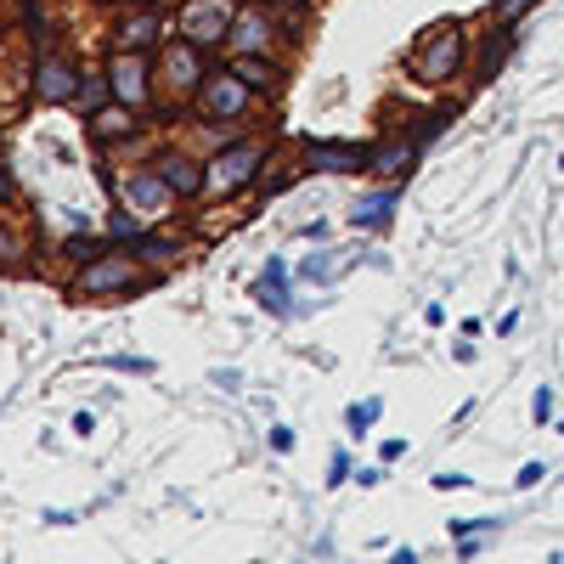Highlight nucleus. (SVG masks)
I'll list each match as a JSON object with an SVG mask.
<instances>
[{
  "instance_id": "1",
  "label": "nucleus",
  "mask_w": 564,
  "mask_h": 564,
  "mask_svg": "<svg viewBox=\"0 0 564 564\" xmlns=\"http://www.w3.org/2000/svg\"><path fill=\"white\" fill-rule=\"evenodd\" d=\"M254 108V85L238 68H215L198 85V119H243Z\"/></svg>"
},
{
  "instance_id": "2",
  "label": "nucleus",
  "mask_w": 564,
  "mask_h": 564,
  "mask_svg": "<svg viewBox=\"0 0 564 564\" xmlns=\"http://www.w3.org/2000/svg\"><path fill=\"white\" fill-rule=\"evenodd\" d=\"M457 68H463V29L457 23H441L435 34L417 40V52H412V74L417 79H452Z\"/></svg>"
},
{
  "instance_id": "3",
  "label": "nucleus",
  "mask_w": 564,
  "mask_h": 564,
  "mask_svg": "<svg viewBox=\"0 0 564 564\" xmlns=\"http://www.w3.org/2000/svg\"><path fill=\"white\" fill-rule=\"evenodd\" d=\"M265 164V141H231V148L209 164V193H238Z\"/></svg>"
},
{
  "instance_id": "4",
  "label": "nucleus",
  "mask_w": 564,
  "mask_h": 564,
  "mask_svg": "<svg viewBox=\"0 0 564 564\" xmlns=\"http://www.w3.org/2000/svg\"><path fill=\"white\" fill-rule=\"evenodd\" d=\"M372 148L361 141H305V170L316 175H356V170H372Z\"/></svg>"
},
{
  "instance_id": "5",
  "label": "nucleus",
  "mask_w": 564,
  "mask_h": 564,
  "mask_svg": "<svg viewBox=\"0 0 564 564\" xmlns=\"http://www.w3.org/2000/svg\"><path fill=\"white\" fill-rule=\"evenodd\" d=\"M231 18H238L231 0H186L181 7V34L198 40V45H220L231 34Z\"/></svg>"
},
{
  "instance_id": "6",
  "label": "nucleus",
  "mask_w": 564,
  "mask_h": 564,
  "mask_svg": "<svg viewBox=\"0 0 564 564\" xmlns=\"http://www.w3.org/2000/svg\"><path fill=\"white\" fill-rule=\"evenodd\" d=\"M135 282H141V271L124 260V254H102V260H90L85 271H79V282H74V289L79 294H113V289H135Z\"/></svg>"
},
{
  "instance_id": "7",
  "label": "nucleus",
  "mask_w": 564,
  "mask_h": 564,
  "mask_svg": "<svg viewBox=\"0 0 564 564\" xmlns=\"http://www.w3.org/2000/svg\"><path fill=\"white\" fill-rule=\"evenodd\" d=\"M119 193H124V204L135 209V215H164L181 193H175V186L159 175V170H141V175H130L124 186H119Z\"/></svg>"
},
{
  "instance_id": "8",
  "label": "nucleus",
  "mask_w": 564,
  "mask_h": 564,
  "mask_svg": "<svg viewBox=\"0 0 564 564\" xmlns=\"http://www.w3.org/2000/svg\"><path fill=\"white\" fill-rule=\"evenodd\" d=\"M108 79H113V97H119L124 108H141V102H148V57H141V52L113 57Z\"/></svg>"
},
{
  "instance_id": "9",
  "label": "nucleus",
  "mask_w": 564,
  "mask_h": 564,
  "mask_svg": "<svg viewBox=\"0 0 564 564\" xmlns=\"http://www.w3.org/2000/svg\"><path fill=\"white\" fill-rule=\"evenodd\" d=\"M34 97H40V102H74V97H79V74H74L63 57H45V63L34 68Z\"/></svg>"
},
{
  "instance_id": "10",
  "label": "nucleus",
  "mask_w": 564,
  "mask_h": 564,
  "mask_svg": "<svg viewBox=\"0 0 564 564\" xmlns=\"http://www.w3.org/2000/svg\"><path fill=\"white\" fill-rule=\"evenodd\" d=\"M198 52H204V45L186 40V34L164 52V79H170L175 90H198V85H204V79H198Z\"/></svg>"
},
{
  "instance_id": "11",
  "label": "nucleus",
  "mask_w": 564,
  "mask_h": 564,
  "mask_svg": "<svg viewBox=\"0 0 564 564\" xmlns=\"http://www.w3.org/2000/svg\"><path fill=\"white\" fill-rule=\"evenodd\" d=\"M159 29H164V12L159 7H141L119 23V45L124 52H148V45H159Z\"/></svg>"
},
{
  "instance_id": "12",
  "label": "nucleus",
  "mask_w": 564,
  "mask_h": 564,
  "mask_svg": "<svg viewBox=\"0 0 564 564\" xmlns=\"http://www.w3.org/2000/svg\"><path fill=\"white\" fill-rule=\"evenodd\" d=\"M159 175H164V181L175 186L181 198H193V193H204V181H209V175H204V170H198L193 159H186V153H164V159H159Z\"/></svg>"
},
{
  "instance_id": "13",
  "label": "nucleus",
  "mask_w": 564,
  "mask_h": 564,
  "mask_svg": "<svg viewBox=\"0 0 564 564\" xmlns=\"http://www.w3.org/2000/svg\"><path fill=\"white\" fill-rule=\"evenodd\" d=\"M395 198H401V186H384V193L361 198V204L350 209V226H361V231H379V226H390V215H395Z\"/></svg>"
},
{
  "instance_id": "14",
  "label": "nucleus",
  "mask_w": 564,
  "mask_h": 564,
  "mask_svg": "<svg viewBox=\"0 0 564 564\" xmlns=\"http://www.w3.org/2000/svg\"><path fill=\"white\" fill-rule=\"evenodd\" d=\"M226 40L238 45V57H243V52H265V40H271L265 12H238V18H231V34H226Z\"/></svg>"
},
{
  "instance_id": "15",
  "label": "nucleus",
  "mask_w": 564,
  "mask_h": 564,
  "mask_svg": "<svg viewBox=\"0 0 564 564\" xmlns=\"http://www.w3.org/2000/svg\"><path fill=\"white\" fill-rule=\"evenodd\" d=\"M135 130V119H130V108L119 102H108V108H97V113H90V135H97V141H124Z\"/></svg>"
},
{
  "instance_id": "16",
  "label": "nucleus",
  "mask_w": 564,
  "mask_h": 564,
  "mask_svg": "<svg viewBox=\"0 0 564 564\" xmlns=\"http://www.w3.org/2000/svg\"><path fill=\"white\" fill-rule=\"evenodd\" d=\"M513 52V23H502L497 18V29L486 34V45H480V79H491L497 68H502V57Z\"/></svg>"
},
{
  "instance_id": "17",
  "label": "nucleus",
  "mask_w": 564,
  "mask_h": 564,
  "mask_svg": "<svg viewBox=\"0 0 564 564\" xmlns=\"http://www.w3.org/2000/svg\"><path fill=\"white\" fill-rule=\"evenodd\" d=\"M231 68H238V74H243V79H249L254 90H271V85H276V68H271V63H265L260 52H243V57L231 63Z\"/></svg>"
},
{
  "instance_id": "18",
  "label": "nucleus",
  "mask_w": 564,
  "mask_h": 564,
  "mask_svg": "<svg viewBox=\"0 0 564 564\" xmlns=\"http://www.w3.org/2000/svg\"><path fill=\"white\" fill-rule=\"evenodd\" d=\"M63 254H74V260H85V265H90V260H102V254H108V243H90V238H68V243H63Z\"/></svg>"
},
{
  "instance_id": "19",
  "label": "nucleus",
  "mask_w": 564,
  "mask_h": 564,
  "mask_svg": "<svg viewBox=\"0 0 564 564\" xmlns=\"http://www.w3.org/2000/svg\"><path fill=\"white\" fill-rule=\"evenodd\" d=\"M379 417V401H361V406H350V430L356 435H367V423Z\"/></svg>"
},
{
  "instance_id": "20",
  "label": "nucleus",
  "mask_w": 564,
  "mask_h": 564,
  "mask_svg": "<svg viewBox=\"0 0 564 564\" xmlns=\"http://www.w3.org/2000/svg\"><path fill=\"white\" fill-rule=\"evenodd\" d=\"M531 7H536V0H502V7H497V18H502V23H513V18H525Z\"/></svg>"
},
{
  "instance_id": "21",
  "label": "nucleus",
  "mask_w": 564,
  "mask_h": 564,
  "mask_svg": "<svg viewBox=\"0 0 564 564\" xmlns=\"http://www.w3.org/2000/svg\"><path fill=\"white\" fill-rule=\"evenodd\" d=\"M350 475H356V468H350V457L339 452V457H334V468H327V480H334V486H345Z\"/></svg>"
},
{
  "instance_id": "22",
  "label": "nucleus",
  "mask_w": 564,
  "mask_h": 564,
  "mask_svg": "<svg viewBox=\"0 0 564 564\" xmlns=\"http://www.w3.org/2000/svg\"><path fill=\"white\" fill-rule=\"evenodd\" d=\"M542 475H547V468H542V463H525V468H520V491H531V486H542Z\"/></svg>"
},
{
  "instance_id": "23",
  "label": "nucleus",
  "mask_w": 564,
  "mask_h": 564,
  "mask_svg": "<svg viewBox=\"0 0 564 564\" xmlns=\"http://www.w3.org/2000/svg\"><path fill=\"white\" fill-rule=\"evenodd\" d=\"M23 18H29V34H34V40H45V12L34 7V0H29V12H23Z\"/></svg>"
},
{
  "instance_id": "24",
  "label": "nucleus",
  "mask_w": 564,
  "mask_h": 564,
  "mask_svg": "<svg viewBox=\"0 0 564 564\" xmlns=\"http://www.w3.org/2000/svg\"><path fill=\"white\" fill-rule=\"evenodd\" d=\"M108 226H113V238H135V220H130V215H124V209H119V215H113V220H108Z\"/></svg>"
},
{
  "instance_id": "25",
  "label": "nucleus",
  "mask_w": 564,
  "mask_h": 564,
  "mask_svg": "<svg viewBox=\"0 0 564 564\" xmlns=\"http://www.w3.org/2000/svg\"><path fill=\"white\" fill-rule=\"evenodd\" d=\"M0 198H12V175L7 170H0Z\"/></svg>"
},
{
  "instance_id": "26",
  "label": "nucleus",
  "mask_w": 564,
  "mask_h": 564,
  "mask_svg": "<svg viewBox=\"0 0 564 564\" xmlns=\"http://www.w3.org/2000/svg\"><path fill=\"white\" fill-rule=\"evenodd\" d=\"M558 170H564V159H558Z\"/></svg>"
}]
</instances>
